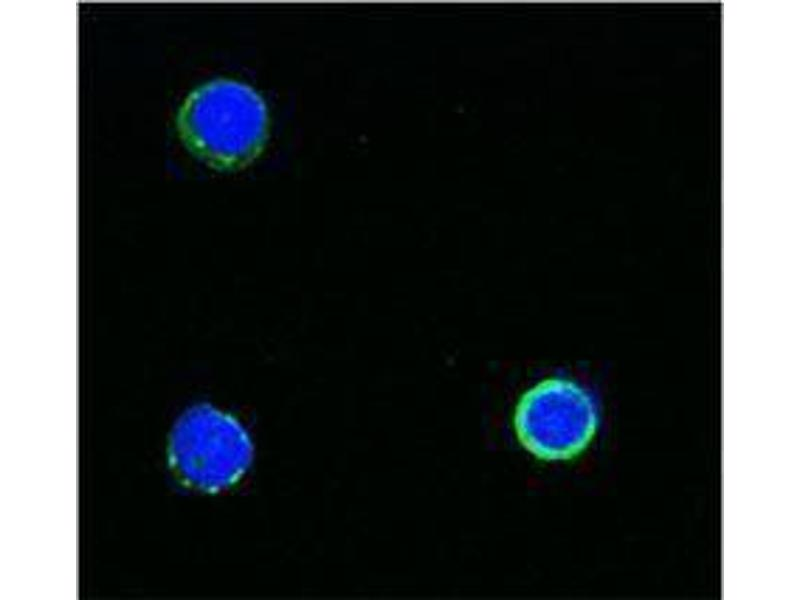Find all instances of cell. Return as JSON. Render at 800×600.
I'll list each match as a JSON object with an SVG mask.
<instances>
[{"label":"cell","mask_w":800,"mask_h":600,"mask_svg":"<svg viewBox=\"0 0 800 600\" xmlns=\"http://www.w3.org/2000/svg\"><path fill=\"white\" fill-rule=\"evenodd\" d=\"M253 455L243 426L210 405L187 410L172 433V461L189 482L203 490L233 485L247 471Z\"/></svg>","instance_id":"obj_3"},{"label":"cell","mask_w":800,"mask_h":600,"mask_svg":"<svg viewBox=\"0 0 800 600\" xmlns=\"http://www.w3.org/2000/svg\"><path fill=\"white\" fill-rule=\"evenodd\" d=\"M268 112L250 86L229 79L205 83L191 92L177 120L186 147L220 169L242 167L255 159L268 133Z\"/></svg>","instance_id":"obj_1"},{"label":"cell","mask_w":800,"mask_h":600,"mask_svg":"<svg viewBox=\"0 0 800 600\" xmlns=\"http://www.w3.org/2000/svg\"><path fill=\"white\" fill-rule=\"evenodd\" d=\"M599 424L597 404L579 384L546 379L521 397L515 411L518 439L544 460H567L591 442Z\"/></svg>","instance_id":"obj_2"}]
</instances>
